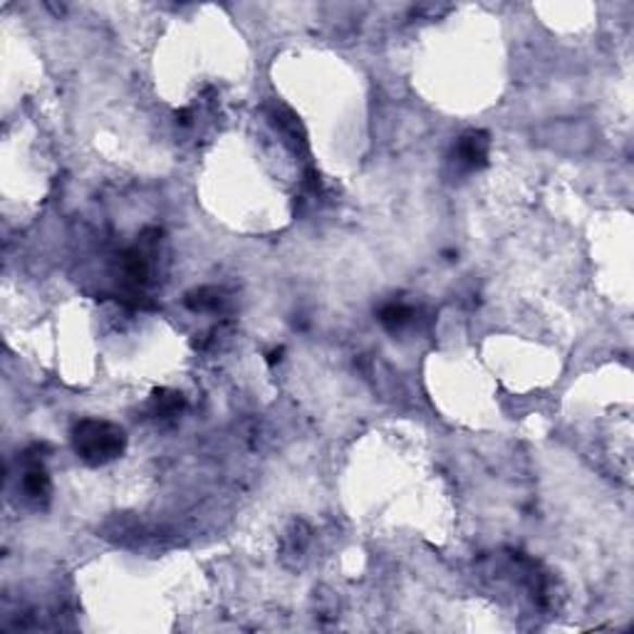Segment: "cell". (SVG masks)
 I'll list each match as a JSON object with an SVG mask.
<instances>
[{
    "instance_id": "1",
    "label": "cell",
    "mask_w": 634,
    "mask_h": 634,
    "mask_svg": "<svg viewBox=\"0 0 634 634\" xmlns=\"http://www.w3.org/2000/svg\"><path fill=\"white\" fill-rule=\"evenodd\" d=\"M77 451L85 459H112L122 451V432L104 422H83L77 428Z\"/></svg>"
}]
</instances>
